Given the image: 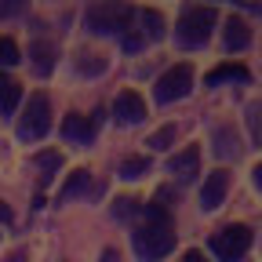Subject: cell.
Listing matches in <instances>:
<instances>
[{
    "label": "cell",
    "mask_w": 262,
    "mask_h": 262,
    "mask_svg": "<svg viewBox=\"0 0 262 262\" xmlns=\"http://www.w3.org/2000/svg\"><path fill=\"white\" fill-rule=\"evenodd\" d=\"M37 164L48 171V175H44V182H48V179H51V171L58 168V153H40V157H37Z\"/></svg>",
    "instance_id": "22"
},
{
    "label": "cell",
    "mask_w": 262,
    "mask_h": 262,
    "mask_svg": "<svg viewBox=\"0 0 262 262\" xmlns=\"http://www.w3.org/2000/svg\"><path fill=\"white\" fill-rule=\"evenodd\" d=\"M251 175H255V186H258V189H262V164H258V168H255V171H251Z\"/></svg>",
    "instance_id": "28"
},
{
    "label": "cell",
    "mask_w": 262,
    "mask_h": 262,
    "mask_svg": "<svg viewBox=\"0 0 262 262\" xmlns=\"http://www.w3.org/2000/svg\"><path fill=\"white\" fill-rule=\"evenodd\" d=\"M139 22H142V37H149V40H160V37H164V18H160V11H139Z\"/></svg>",
    "instance_id": "17"
},
{
    "label": "cell",
    "mask_w": 262,
    "mask_h": 262,
    "mask_svg": "<svg viewBox=\"0 0 262 262\" xmlns=\"http://www.w3.org/2000/svg\"><path fill=\"white\" fill-rule=\"evenodd\" d=\"M22 11H26L22 0H8V4H0V18H15V15H22Z\"/></svg>",
    "instance_id": "23"
},
{
    "label": "cell",
    "mask_w": 262,
    "mask_h": 262,
    "mask_svg": "<svg viewBox=\"0 0 262 262\" xmlns=\"http://www.w3.org/2000/svg\"><path fill=\"white\" fill-rule=\"evenodd\" d=\"M18 58H22L18 44H15L11 37H0V66H15Z\"/></svg>",
    "instance_id": "19"
},
{
    "label": "cell",
    "mask_w": 262,
    "mask_h": 262,
    "mask_svg": "<svg viewBox=\"0 0 262 262\" xmlns=\"http://www.w3.org/2000/svg\"><path fill=\"white\" fill-rule=\"evenodd\" d=\"M113 113L120 124H139V120H146V102L135 91H120L117 102H113Z\"/></svg>",
    "instance_id": "8"
},
{
    "label": "cell",
    "mask_w": 262,
    "mask_h": 262,
    "mask_svg": "<svg viewBox=\"0 0 262 262\" xmlns=\"http://www.w3.org/2000/svg\"><path fill=\"white\" fill-rule=\"evenodd\" d=\"M222 80H248V70H244V66H237V62L215 66V70L208 73V84L215 88V84H222Z\"/></svg>",
    "instance_id": "16"
},
{
    "label": "cell",
    "mask_w": 262,
    "mask_h": 262,
    "mask_svg": "<svg viewBox=\"0 0 262 262\" xmlns=\"http://www.w3.org/2000/svg\"><path fill=\"white\" fill-rule=\"evenodd\" d=\"M215 18H219L215 8H189V11L175 22V40H179L182 48H201V44H208Z\"/></svg>",
    "instance_id": "2"
},
{
    "label": "cell",
    "mask_w": 262,
    "mask_h": 262,
    "mask_svg": "<svg viewBox=\"0 0 262 262\" xmlns=\"http://www.w3.org/2000/svg\"><path fill=\"white\" fill-rule=\"evenodd\" d=\"M102 262H120V255H117L113 248H106V251H102Z\"/></svg>",
    "instance_id": "27"
},
{
    "label": "cell",
    "mask_w": 262,
    "mask_h": 262,
    "mask_svg": "<svg viewBox=\"0 0 262 262\" xmlns=\"http://www.w3.org/2000/svg\"><path fill=\"white\" fill-rule=\"evenodd\" d=\"M113 215H117V219H131V215H139V201H131V196H120V201L113 204Z\"/></svg>",
    "instance_id": "20"
},
{
    "label": "cell",
    "mask_w": 262,
    "mask_h": 262,
    "mask_svg": "<svg viewBox=\"0 0 262 262\" xmlns=\"http://www.w3.org/2000/svg\"><path fill=\"white\" fill-rule=\"evenodd\" d=\"M215 153H219L222 160H233V157L241 153V139H237L233 127H219V131H215Z\"/></svg>",
    "instance_id": "13"
},
{
    "label": "cell",
    "mask_w": 262,
    "mask_h": 262,
    "mask_svg": "<svg viewBox=\"0 0 262 262\" xmlns=\"http://www.w3.org/2000/svg\"><path fill=\"white\" fill-rule=\"evenodd\" d=\"M248 44H251L248 22H244V18H229V22H226V48H229V51H244Z\"/></svg>",
    "instance_id": "12"
},
{
    "label": "cell",
    "mask_w": 262,
    "mask_h": 262,
    "mask_svg": "<svg viewBox=\"0 0 262 262\" xmlns=\"http://www.w3.org/2000/svg\"><path fill=\"white\" fill-rule=\"evenodd\" d=\"M142 40H146L142 33H131V29H124V48H127V51H139V48H142Z\"/></svg>",
    "instance_id": "25"
},
{
    "label": "cell",
    "mask_w": 262,
    "mask_h": 262,
    "mask_svg": "<svg viewBox=\"0 0 262 262\" xmlns=\"http://www.w3.org/2000/svg\"><path fill=\"white\" fill-rule=\"evenodd\" d=\"M189 88H193V66L179 62V66H171V70L157 80V102H175V98H186Z\"/></svg>",
    "instance_id": "6"
},
{
    "label": "cell",
    "mask_w": 262,
    "mask_h": 262,
    "mask_svg": "<svg viewBox=\"0 0 262 262\" xmlns=\"http://www.w3.org/2000/svg\"><path fill=\"white\" fill-rule=\"evenodd\" d=\"M146 171H149V160L146 157H127L120 164V179H142Z\"/></svg>",
    "instance_id": "18"
},
{
    "label": "cell",
    "mask_w": 262,
    "mask_h": 262,
    "mask_svg": "<svg viewBox=\"0 0 262 262\" xmlns=\"http://www.w3.org/2000/svg\"><path fill=\"white\" fill-rule=\"evenodd\" d=\"M248 248H251V229L241 226V222H229L219 233H211V251L222 262H241L248 255Z\"/></svg>",
    "instance_id": "3"
},
{
    "label": "cell",
    "mask_w": 262,
    "mask_h": 262,
    "mask_svg": "<svg viewBox=\"0 0 262 262\" xmlns=\"http://www.w3.org/2000/svg\"><path fill=\"white\" fill-rule=\"evenodd\" d=\"M88 189H91V175H88L84 168H77L70 179H66V186H62L58 196H62V201H73V196H84Z\"/></svg>",
    "instance_id": "15"
},
{
    "label": "cell",
    "mask_w": 262,
    "mask_h": 262,
    "mask_svg": "<svg viewBox=\"0 0 262 262\" xmlns=\"http://www.w3.org/2000/svg\"><path fill=\"white\" fill-rule=\"evenodd\" d=\"M55 44L48 40H37V44H29V58H33V70H37V77H48L55 70Z\"/></svg>",
    "instance_id": "11"
},
{
    "label": "cell",
    "mask_w": 262,
    "mask_h": 262,
    "mask_svg": "<svg viewBox=\"0 0 262 262\" xmlns=\"http://www.w3.org/2000/svg\"><path fill=\"white\" fill-rule=\"evenodd\" d=\"M18 95H22L18 80H15V77H8V73H0V113H15Z\"/></svg>",
    "instance_id": "14"
},
{
    "label": "cell",
    "mask_w": 262,
    "mask_h": 262,
    "mask_svg": "<svg viewBox=\"0 0 262 262\" xmlns=\"http://www.w3.org/2000/svg\"><path fill=\"white\" fill-rule=\"evenodd\" d=\"M131 244H135V255L142 262H157L175 248V229L171 222H146L131 233Z\"/></svg>",
    "instance_id": "1"
},
{
    "label": "cell",
    "mask_w": 262,
    "mask_h": 262,
    "mask_svg": "<svg viewBox=\"0 0 262 262\" xmlns=\"http://www.w3.org/2000/svg\"><path fill=\"white\" fill-rule=\"evenodd\" d=\"M171 142H175V127H160L157 135L149 139V146H153V149H168Z\"/></svg>",
    "instance_id": "21"
},
{
    "label": "cell",
    "mask_w": 262,
    "mask_h": 262,
    "mask_svg": "<svg viewBox=\"0 0 262 262\" xmlns=\"http://www.w3.org/2000/svg\"><path fill=\"white\" fill-rule=\"evenodd\" d=\"M182 262H208V258H204L201 251H186V258H182Z\"/></svg>",
    "instance_id": "26"
},
{
    "label": "cell",
    "mask_w": 262,
    "mask_h": 262,
    "mask_svg": "<svg viewBox=\"0 0 262 262\" xmlns=\"http://www.w3.org/2000/svg\"><path fill=\"white\" fill-rule=\"evenodd\" d=\"M248 120H251V131H255V135L262 139V106H258V102L248 110Z\"/></svg>",
    "instance_id": "24"
},
{
    "label": "cell",
    "mask_w": 262,
    "mask_h": 262,
    "mask_svg": "<svg viewBox=\"0 0 262 262\" xmlns=\"http://www.w3.org/2000/svg\"><path fill=\"white\" fill-rule=\"evenodd\" d=\"M127 18H131V8L127 4H91L88 15H84V26L98 37H110V33H124L127 29Z\"/></svg>",
    "instance_id": "5"
},
{
    "label": "cell",
    "mask_w": 262,
    "mask_h": 262,
    "mask_svg": "<svg viewBox=\"0 0 262 262\" xmlns=\"http://www.w3.org/2000/svg\"><path fill=\"white\" fill-rule=\"evenodd\" d=\"M48 127H51V102H48V95H29V102L22 110V120H18V139L22 142H37L48 135Z\"/></svg>",
    "instance_id": "4"
},
{
    "label": "cell",
    "mask_w": 262,
    "mask_h": 262,
    "mask_svg": "<svg viewBox=\"0 0 262 262\" xmlns=\"http://www.w3.org/2000/svg\"><path fill=\"white\" fill-rule=\"evenodd\" d=\"M8 219H11V211H8L4 204H0V222H8Z\"/></svg>",
    "instance_id": "29"
},
{
    "label": "cell",
    "mask_w": 262,
    "mask_h": 262,
    "mask_svg": "<svg viewBox=\"0 0 262 262\" xmlns=\"http://www.w3.org/2000/svg\"><path fill=\"white\" fill-rule=\"evenodd\" d=\"M168 171H171L179 182H193L196 175H201V149H196V146H189V149L175 153V157L168 160Z\"/></svg>",
    "instance_id": "7"
},
{
    "label": "cell",
    "mask_w": 262,
    "mask_h": 262,
    "mask_svg": "<svg viewBox=\"0 0 262 262\" xmlns=\"http://www.w3.org/2000/svg\"><path fill=\"white\" fill-rule=\"evenodd\" d=\"M226 189H229V171H211L208 179H204V189H201V204H204V211H215L219 204H222V196H226Z\"/></svg>",
    "instance_id": "9"
},
{
    "label": "cell",
    "mask_w": 262,
    "mask_h": 262,
    "mask_svg": "<svg viewBox=\"0 0 262 262\" xmlns=\"http://www.w3.org/2000/svg\"><path fill=\"white\" fill-rule=\"evenodd\" d=\"M62 135L73 139V142H88V139L95 135V120L84 117V113H70V117L62 120Z\"/></svg>",
    "instance_id": "10"
}]
</instances>
